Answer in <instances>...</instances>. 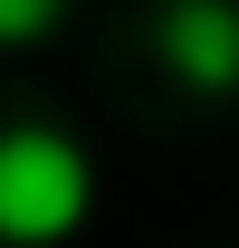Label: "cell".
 <instances>
[{
    "mask_svg": "<svg viewBox=\"0 0 239 248\" xmlns=\"http://www.w3.org/2000/svg\"><path fill=\"white\" fill-rule=\"evenodd\" d=\"M86 201H96V182L67 134H48V124L0 134V239L10 248H58L86 219Z\"/></svg>",
    "mask_w": 239,
    "mask_h": 248,
    "instance_id": "obj_1",
    "label": "cell"
},
{
    "mask_svg": "<svg viewBox=\"0 0 239 248\" xmlns=\"http://www.w3.org/2000/svg\"><path fill=\"white\" fill-rule=\"evenodd\" d=\"M163 58L201 95H230L239 86V10L230 0H172L163 10Z\"/></svg>",
    "mask_w": 239,
    "mask_h": 248,
    "instance_id": "obj_2",
    "label": "cell"
},
{
    "mask_svg": "<svg viewBox=\"0 0 239 248\" xmlns=\"http://www.w3.org/2000/svg\"><path fill=\"white\" fill-rule=\"evenodd\" d=\"M67 19V0H0V48H29Z\"/></svg>",
    "mask_w": 239,
    "mask_h": 248,
    "instance_id": "obj_3",
    "label": "cell"
}]
</instances>
